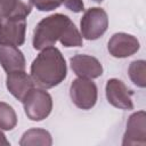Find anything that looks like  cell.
<instances>
[{
  "instance_id": "obj_13",
  "label": "cell",
  "mask_w": 146,
  "mask_h": 146,
  "mask_svg": "<svg viewBox=\"0 0 146 146\" xmlns=\"http://www.w3.org/2000/svg\"><path fill=\"white\" fill-rule=\"evenodd\" d=\"M32 0H0V17H25L31 13Z\"/></svg>"
},
{
  "instance_id": "obj_18",
  "label": "cell",
  "mask_w": 146,
  "mask_h": 146,
  "mask_svg": "<svg viewBox=\"0 0 146 146\" xmlns=\"http://www.w3.org/2000/svg\"><path fill=\"white\" fill-rule=\"evenodd\" d=\"M33 6L40 11H51L62 5V0H32Z\"/></svg>"
},
{
  "instance_id": "obj_5",
  "label": "cell",
  "mask_w": 146,
  "mask_h": 146,
  "mask_svg": "<svg viewBox=\"0 0 146 146\" xmlns=\"http://www.w3.org/2000/svg\"><path fill=\"white\" fill-rule=\"evenodd\" d=\"M70 97L76 107L84 111L90 110L97 103V86L91 79L76 78L70 86Z\"/></svg>"
},
{
  "instance_id": "obj_19",
  "label": "cell",
  "mask_w": 146,
  "mask_h": 146,
  "mask_svg": "<svg viewBox=\"0 0 146 146\" xmlns=\"http://www.w3.org/2000/svg\"><path fill=\"white\" fill-rule=\"evenodd\" d=\"M62 3L73 13H81L84 10V5L82 0H62Z\"/></svg>"
},
{
  "instance_id": "obj_6",
  "label": "cell",
  "mask_w": 146,
  "mask_h": 146,
  "mask_svg": "<svg viewBox=\"0 0 146 146\" xmlns=\"http://www.w3.org/2000/svg\"><path fill=\"white\" fill-rule=\"evenodd\" d=\"M25 17H0V46L19 47L25 42Z\"/></svg>"
},
{
  "instance_id": "obj_14",
  "label": "cell",
  "mask_w": 146,
  "mask_h": 146,
  "mask_svg": "<svg viewBox=\"0 0 146 146\" xmlns=\"http://www.w3.org/2000/svg\"><path fill=\"white\" fill-rule=\"evenodd\" d=\"M21 146H35V145H41V146H50L52 145V138L49 131L41 129V128H32L26 130L21 140H19Z\"/></svg>"
},
{
  "instance_id": "obj_7",
  "label": "cell",
  "mask_w": 146,
  "mask_h": 146,
  "mask_svg": "<svg viewBox=\"0 0 146 146\" xmlns=\"http://www.w3.org/2000/svg\"><path fill=\"white\" fill-rule=\"evenodd\" d=\"M123 146H145L146 145V113L138 111L132 113L128 121L122 139Z\"/></svg>"
},
{
  "instance_id": "obj_1",
  "label": "cell",
  "mask_w": 146,
  "mask_h": 146,
  "mask_svg": "<svg viewBox=\"0 0 146 146\" xmlns=\"http://www.w3.org/2000/svg\"><path fill=\"white\" fill-rule=\"evenodd\" d=\"M31 78L42 89H51L63 82L67 75V66L60 50L54 46L40 50L31 64Z\"/></svg>"
},
{
  "instance_id": "obj_20",
  "label": "cell",
  "mask_w": 146,
  "mask_h": 146,
  "mask_svg": "<svg viewBox=\"0 0 146 146\" xmlns=\"http://www.w3.org/2000/svg\"><path fill=\"white\" fill-rule=\"evenodd\" d=\"M0 145H5V146H9V145H10L9 140L6 138V136H5V133L1 131V129H0Z\"/></svg>"
},
{
  "instance_id": "obj_4",
  "label": "cell",
  "mask_w": 146,
  "mask_h": 146,
  "mask_svg": "<svg viewBox=\"0 0 146 146\" xmlns=\"http://www.w3.org/2000/svg\"><path fill=\"white\" fill-rule=\"evenodd\" d=\"M108 27L107 13L100 7L87 9L80 21V32L83 39L92 41L99 39Z\"/></svg>"
},
{
  "instance_id": "obj_10",
  "label": "cell",
  "mask_w": 146,
  "mask_h": 146,
  "mask_svg": "<svg viewBox=\"0 0 146 146\" xmlns=\"http://www.w3.org/2000/svg\"><path fill=\"white\" fill-rule=\"evenodd\" d=\"M70 65L72 71L78 78L96 79L103 74L102 63L94 56L78 54L70 58Z\"/></svg>"
},
{
  "instance_id": "obj_17",
  "label": "cell",
  "mask_w": 146,
  "mask_h": 146,
  "mask_svg": "<svg viewBox=\"0 0 146 146\" xmlns=\"http://www.w3.org/2000/svg\"><path fill=\"white\" fill-rule=\"evenodd\" d=\"M17 124V115L11 105L0 102V129L13 130Z\"/></svg>"
},
{
  "instance_id": "obj_12",
  "label": "cell",
  "mask_w": 146,
  "mask_h": 146,
  "mask_svg": "<svg viewBox=\"0 0 146 146\" xmlns=\"http://www.w3.org/2000/svg\"><path fill=\"white\" fill-rule=\"evenodd\" d=\"M0 64L7 73L25 71L26 66L23 52L14 46H0Z\"/></svg>"
},
{
  "instance_id": "obj_11",
  "label": "cell",
  "mask_w": 146,
  "mask_h": 146,
  "mask_svg": "<svg viewBox=\"0 0 146 146\" xmlns=\"http://www.w3.org/2000/svg\"><path fill=\"white\" fill-rule=\"evenodd\" d=\"M6 87L8 91L18 100H23L26 94L35 87L31 75H29L25 71H16L11 73H7L6 78Z\"/></svg>"
},
{
  "instance_id": "obj_8",
  "label": "cell",
  "mask_w": 146,
  "mask_h": 146,
  "mask_svg": "<svg viewBox=\"0 0 146 146\" xmlns=\"http://www.w3.org/2000/svg\"><path fill=\"white\" fill-rule=\"evenodd\" d=\"M105 94L107 102L120 110H132L133 92L125 86V83L119 79H110L105 86Z\"/></svg>"
},
{
  "instance_id": "obj_2",
  "label": "cell",
  "mask_w": 146,
  "mask_h": 146,
  "mask_svg": "<svg viewBox=\"0 0 146 146\" xmlns=\"http://www.w3.org/2000/svg\"><path fill=\"white\" fill-rule=\"evenodd\" d=\"M71 18L64 14H52L42 18L33 31L32 44L35 50H42L47 47L55 46L62 38Z\"/></svg>"
},
{
  "instance_id": "obj_16",
  "label": "cell",
  "mask_w": 146,
  "mask_h": 146,
  "mask_svg": "<svg viewBox=\"0 0 146 146\" xmlns=\"http://www.w3.org/2000/svg\"><path fill=\"white\" fill-rule=\"evenodd\" d=\"M82 41H83V38L81 35V32L78 30L75 24L71 21L68 25L66 26L62 38L59 39V42L64 47L71 48V47H81Z\"/></svg>"
},
{
  "instance_id": "obj_3",
  "label": "cell",
  "mask_w": 146,
  "mask_h": 146,
  "mask_svg": "<svg viewBox=\"0 0 146 146\" xmlns=\"http://www.w3.org/2000/svg\"><path fill=\"white\" fill-rule=\"evenodd\" d=\"M24 112L31 121H42L49 116L52 110V98L46 89L32 88L22 100Z\"/></svg>"
},
{
  "instance_id": "obj_9",
  "label": "cell",
  "mask_w": 146,
  "mask_h": 146,
  "mask_svg": "<svg viewBox=\"0 0 146 146\" xmlns=\"http://www.w3.org/2000/svg\"><path fill=\"white\" fill-rule=\"evenodd\" d=\"M140 48L139 40L124 32L114 33L107 42V50L110 55L115 58H127L136 54Z\"/></svg>"
},
{
  "instance_id": "obj_15",
  "label": "cell",
  "mask_w": 146,
  "mask_h": 146,
  "mask_svg": "<svg viewBox=\"0 0 146 146\" xmlns=\"http://www.w3.org/2000/svg\"><path fill=\"white\" fill-rule=\"evenodd\" d=\"M130 80L139 88L146 87V62L143 59L133 60L128 67Z\"/></svg>"
},
{
  "instance_id": "obj_21",
  "label": "cell",
  "mask_w": 146,
  "mask_h": 146,
  "mask_svg": "<svg viewBox=\"0 0 146 146\" xmlns=\"http://www.w3.org/2000/svg\"><path fill=\"white\" fill-rule=\"evenodd\" d=\"M91 1H95V2H102L103 0H91Z\"/></svg>"
}]
</instances>
